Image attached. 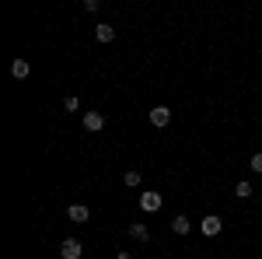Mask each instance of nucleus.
Segmentation results:
<instances>
[{"label": "nucleus", "instance_id": "39448f33", "mask_svg": "<svg viewBox=\"0 0 262 259\" xmlns=\"http://www.w3.org/2000/svg\"><path fill=\"white\" fill-rule=\"evenodd\" d=\"M67 217H70V221H77V224H84V221L91 217V210H88L84 203H70V207H67Z\"/></svg>", "mask_w": 262, "mask_h": 259}, {"label": "nucleus", "instance_id": "f8f14e48", "mask_svg": "<svg viewBox=\"0 0 262 259\" xmlns=\"http://www.w3.org/2000/svg\"><path fill=\"white\" fill-rule=\"evenodd\" d=\"M234 196L248 200V196H252V186H248V182H238V186H234Z\"/></svg>", "mask_w": 262, "mask_h": 259}, {"label": "nucleus", "instance_id": "ddd939ff", "mask_svg": "<svg viewBox=\"0 0 262 259\" xmlns=\"http://www.w3.org/2000/svg\"><path fill=\"white\" fill-rule=\"evenodd\" d=\"M63 109H67V112H77V109H81V105H77V98H74V95H70V98L63 102Z\"/></svg>", "mask_w": 262, "mask_h": 259}, {"label": "nucleus", "instance_id": "20e7f679", "mask_svg": "<svg viewBox=\"0 0 262 259\" xmlns=\"http://www.w3.org/2000/svg\"><path fill=\"white\" fill-rule=\"evenodd\" d=\"M221 228H224V224H221V217H213V214L200 221V231L206 235V238H213V235H221Z\"/></svg>", "mask_w": 262, "mask_h": 259}, {"label": "nucleus", "instance_id": "f257e3e1", "mask_svg": "<svg viewBox=\"0 0 262 259\" xmlns=\"http://www.w3.org/2000/svg\"><path fill=\"white\" fill-rule=\"evenodd\" d=\"M81 252H84V245L77 238H63V245H60V256L63 259H81Z\"/></svg>", "mask_w": 262, "mask_h": 259}, {"label": "nucleus", "instance_id": "4468645a", "mask_svg": "<svg viewBox=\"0 0 262 259\" xmlns=\"http://www.w3.org/2000/svg\"><path fill=\"white\" fill-rule=\"evenodd\" d=\"M252 172H262V154H252Z\"/></svg>", "mask_w": 262, "mask_h": 259}, {"label": "nucleus", "instance_id": "6e6552de", "mask_svg": "<svg viewBox=\"0 0 262 259\" xmlns=\"http://www.w3.org/2000/svg\"><path fill=\"white\" fill-rule=\"evenodd\" d=\"M11 74H14L18 81H25L28 74H32V67H28V60H14V63H11Z\"/></svg>", "mask_w": 262, "mask_h": 259}, {"label": "nucleus", "instance_id": "423d86ee", "mask_svg": "<svg viewBox=\"0 0 262 259\" xmlns=\"http://www.w3.org/2000/svg\"><path fill=\"white\" fill-rule=\"evenodd\" d=\"M84 130H91V133L105 130V116H101V112H88V116H84Z\"/></svg>", "mask_w": 262, "mask_h": 259}, {"label": "nucleus", "instance_id": "9d476101", "mask_svg": "<svg viewBox=\"0 0 262 259\" xmlns=\"http://www.w3.org/2000/svg\"><path fill=\"white\" fill-rule=\"evenodd\" d=\"M171 231L175 235H189V217H175L171 221Z\"/></svg>", "mask_w": 262, "mask_h": 259}, {"label": "nucleus", "instance_id": "0eeeda50", "mask_svg": "<svg viewBox=\"0 0 262 259\" xmlns=\"http://www.w3.org/2000/svg\"><path fill=\"white\" fill-rule=\"evenodd\" d=\"M95 39H98V42H112V39H116V28H112V25H105V21H101L98 28H95Z\"/></svg>", "mask_w": 262, "mask_h": 259}, {"label": "nucleus", "instance_id": "7ed1b4c3", "mask_svg": "<svg viewBox=\"0 0 262 259\" xmlns=\"http://www.w3.org/2000/svg\"><path fill=\"white\" fill-rule=\"evenodd\" d=\"M140 207L147 210V214H154V210H161V193H154V189H147L140 196Z\"/></svg>", "mask_w": 262, "mask_h": 259}, {"label": "nucleus", "instance_id": "9b49d317", "mask_svg": "<svg viewBox=\"0 0 262 259\" xmlns=\"http://www.w3.org/2000/svg\"><path fill=\"white\" fill-rule=\"evenodd\" d=\"M122 182H126L129 189H133V186H140V172H137V168H129V172L122 175Z\"/></svg>", "mask_w": 262, "mask_h": 259}, {"label": "nucleus", "instance_id": "1a4fd4ad", "mask_svg": "<svg viewBox=\"0 0 262 259\" xmlns=\"http://www.w3.org/2000/svg\"><path fill=\"white\" fill-rule=\"evenodd\" d=\"M129 235H133L137 242H147V238H150V231H147V224H129Z\"/></svg>", "mask_w": 262, "mask_h": 259}, {"label": "nucleus", "instance_id": "2eb2a0df", "mask_svg": "<svg viewBox=\"0 0 262 259\" xmlns=\"http://www.w3.org/2000/svg\"><path fill=\"white\" fill-rule=\"evenodd\" d=\"M116 259H133V256H129V252H116Z\"/></svg>", "mask_w": 262, "mask_h": 259}, {"label": "nucleus", "instance_id": "f03ea898", "mask_svg": "<svg viewBox=\"0 0 262 259\" xmlns=\"http://www.w3.org/2000/svg\"><path fill=\"white\" fill-rule=\"evenodd\" d=\"M150 123H154L158 130L168 126V123H171V109H168V105H154V109H150Z\"/></svg>", "mask_w": 262, "mask_h": 259}]
</instances>
